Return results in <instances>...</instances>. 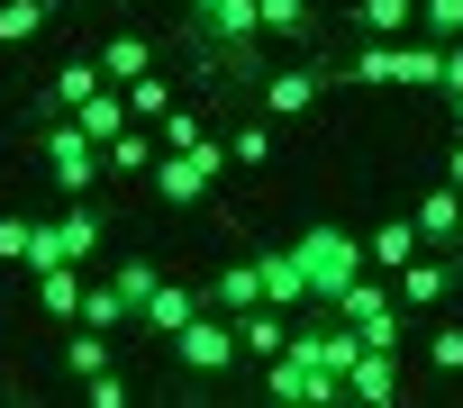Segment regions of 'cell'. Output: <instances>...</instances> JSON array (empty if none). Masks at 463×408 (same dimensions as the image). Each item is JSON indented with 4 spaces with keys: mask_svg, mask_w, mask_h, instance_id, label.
<instances>
[{
    "mask_svg": "<svg viewBox=\"0 0 463 408\" xmlns=\"http://www.w3.org/2000/svg\"><path fill=\"white\" fill-rule=\"evenodd\" d=\"M264 399H273V408H336V399H345V372H327V363H318V336L291 327V345L264 363Z\"/></svg>",
    "mask_w": 463,
    "mask_h": 408,
    "instance_id": "6da1fadb",
    "label": "cell"
},
{
    "mask_svg": "<svg viewBox=\"0 0 463 408\" xmlns=\"http://www.w3.org/2000/svg\"><path fill=\"white\" fill-rule=\"evenodd\" d=\"M291 273H300V291L318 300V309H336V291L354 282V273H373L364 264V236H345V227H309V236H291Z\"/></svg>",
    "mask_w": 463,
    "mask_h": 408,
    "instance_id": "7a4b0ae2",
    "label": "cell"
},
{
    "mask_svg": "<svg viewBox=\"0 0 463 408\" xmlns=\"http://www.w3.org/2000/svg\"><path fill=\"white\" fill-rule=\"evenodd\" d=\"M218 172H227V136H200V145H164L146 181H155L164 209H200V199L218 190Z\"/></svg>",
    "mask_w": 463,
    "mask_h": 408,
    "instance_id": "3957f363",
    "label": "cell"
},
{
    "mask_svg": "<svg viewBox=\"0 0 463 408\" xmlns=\"http://www.w3.org/2000/svg\"><path fill=\"white\" fill-rule=\"evenodd\" d=\"M37 154H46V181L64 199H91L109 172H100V136H82V118H37Z\"/></svg>",
    "mask_w": 463,
    "mask_h": 408,
    "instance_id": "277c9868",
    "label": "cell"
},
{
    "mask_svg": "<svg viewBox=\"0 0 463 408\" xmlns=\"http://www.w3.org/2000/svg\"><path fill=\"white\" fill-rule=\"evenodd\" d=\"M336 318H354L364 345H391V354H400V291H391V273H354V282L336 291Z\"/></svg>",
    "mask_w": 463,
    "mask_h": 408,
    "instance_id": "5b68a950",
    "label": "cell"
},
{
    "mask_svg": "<svg viewBox=\"0 0 463 408\" xmlns=\"http://www.w3.org/2000/svg\"><path fill=\"white\" fill-rule=\"evenodd\" d=\"M237 354H246V336H237V318H191L182 336H173V363L191 372V381H218V372H237Z\"/></svg>",
    "mask_w": 463,
    "mask_h": 408,
    "instance_id": "8992f818",
    "label": "cell"
},
{
    "mask_svg": "<svg viewBox=\"0 0 463 408\" xmlns=\"http://www.w3.org/2000/svg\"><path fill=\"white\" fill-rule=\"evenodd\" d=\"M327 100V64H282V73H255V109L264 118H309Z\"/></svg>",
    "mask_w": 463,
    "mask_h": 408,
    "instance_id": "52a82bcc",
    "label": "cell"
},
{
    "mask_svg": "<svg viewBox=\"0 0 463 408\" xmlns=\"http://www.w3.org/2000/svg\"><path fill=\"white\" fill-rule=\"evenodd\" d=\"M454 282H463V255H445V246H427L418 264H400V273H391L400 309H418V318H427V309H445V300H454Z\"/></svg>",
    "mask_w": 463,
    "mask_h": 408,
    "instance_id": "ba28073f",
    "label": "cell"
},
{
    "mask_svg": "<svg viewBox=\"0 0 463 408\" xmlns=\"http://www.w3.org/2000/svg\"><path fill=\"white\" fill-rule=\"evenodd\" d=\"M345 399H364V408L409 399V390H400V354H391V345H364V354H354V372H345Z\"/></svg>",
    "mask_w": 463,
    "mask_h": 408,
    "instance_id": "9c48e42d",
    "label": "cell"
},
{
    "mask_svg": "<svg viewBox=\"0 0 463 408\" xmlns=\"http://www.w3.org/2000/svg\"><path fill=\"white\" fill-rule=\"evenodd\" d=\"M109 73H100V55H73V64H55V82H46V100H37V118H73L91 91H100Z\"/></svg>",
    "mask_w": 463,
    "mask_h": 408,
    "instance_id": "30bf717a",
    "label": "cell"
},
{
    "mask_svg": "<svg viewBox=\"0 0 463 408\" xmlns=\"http://www.w3.org/2000/svg\"><path fill=\"white\" fill-rule=\"evenodd\" d=\"M409 218H418V236H427V246H445V255H463V190H454V181H436V190L418 199Z\"/></svg>",
    "mask_w": 463,
    "mask_h": 408,
    "instance_id": "8fae6325",
    "label": "cell"
},
{
    "mask_svg": "<svg viewBox=\"0 0 463 408\" xmlns=\"http://www.w3.org/2000/svg\"><path fill=\"white\" fill-rule=\"evenodd\" d=\"M418 255H427L418 218H382V227L364 236V264H373V273H400V264H418Z\"/></svg>",
    "mask_w": 463,
    "mask_h": 408,
    "instance_id": "7c38bea8",
    "label": "cell"
},
{
    "mask_svg": "<svg viewBox=\"0 0 463 408\" xmlns=\"http://www.w3.org/2000/svg\"><path fill=\"white\" fill-rule=\"evenodd\" d=\"M200 309H209V300H200V291H182V282H155V300H146V309H137V318H146V327H155V336H164V345H173V336H182V327H191V318H200Z\"/></svg>",
    "mask_w": 463,
    "mask_h": 408,
    "instance_id": "4fadbf2b",
    "label": "cell"
},
{
    "mask_svg": "<svg viewBox=\"0 0 463 408\" xmlns=\"http://www.w3.org/2000/svg\"><path fill=\"white\" fill-rule=\"evenodd\" d=\"M237 336H246V354H255V363H273V354L291 345V309L255 300V309H237Z\"/></svg>",
    "mask_w": 463,
    "mask_h": 408,
    "instance_id": "5bb4252c",
    "label": "cell"
},
{
    "mask_svg": "<svg viewBox=\"0 0 463 408\" xmlns=\"http://www.w3.org/2000/svg\"><path fill=\"white\" fill-rule=\"evenodd\" d=\"M82 291H91L82 264H46V273H37V309H46V318H82Z\"/></svg>",
    "mask_w": 463,
    "mask_h": 408,
    "instance_id": "9a60e30c",
    "label": "cell"
},
{
    "mask_svg": "<svg viewBox=\"0 0 463 408\" xmlns=\"http://www.w3.org/2000/svg\"><path fill=\"white\" fill-rule=\"evenodd\" d=\"M345 28H354V37H409V28H418V0H354Z\"/></svg>",
    "mask_w": 463,
    "mask_h": 408,
    "instance_id": "2e32d148",
    "label": "cell"
},
{
    "mask_svg": "<svg viewBox=\"0 0 463 408\" xmlns=\"http://www.w3.org/2000/svg\"><path fill=\"white\" fill-rule=\"evenodd\" d=\"M255 10H264V46H309V37H318V10H309V0H255Z\"/></svg>",
    "mask_w": 463,
    "mask_h": 408,
    "instance_id": "e0dca14e",
    "label": "cell"
},
{
    "mask_svg": "<svg viewBox=\"0 0 463 408\" xmlns=\"http://www.w3.org/2000/svg\"><path fill=\"white\" fill-rule=\"evenodd\" d=\"M55 28V0H0V55L10 46H37Z\"/></svg>",
    "mask_w": 463,
    "mask_h": 408,
    "instance_id": "ac0fdd59",
    "label": "cell"
},
{
    "mask_svg": "<svg viewBox=\"0 0 463 408\" xmlns=\"http://www.w3.org/2000/svg\"><path fill=\"white\" fill-rule=\"evenodd\" d=\"M55 255L64 264H91L100 255V209H91V199H73V209L55 218Z\"/></svg>",
    "mask_w": 463,
    "mask_h": 408,
    "instance_id": "d6986e66",
    "label": "cell"
},
{
    "mask_svg": "<svg viewBox=\"0 0 463 408\" xmlns=\"http://www.w3.org/2000/svg\"><path fill=\"white\" fill-rule=\"evenodd\" d=\"M155 154H164V136H155L146 118H137V127H118V136L100 145V163H109V172H155Z\"/></svg>",
    "mask_w": 463,
    "mask_h": 408,
    "instance_id": "ffe728a7",
    "label": "cell"
},
{
    "mask_svg": "<svg viewBox=\"0 0 463 408\" xmlns=\"http://www.w3.org/2000/svg\"><path fill=\"white\" fill-rule=\"evenodd\" d=\"M73 118H82V136H100V145H109L118 127H137V118H128V91H118V82H100V91H91V100H82Z\"/></svg>",
    "mask_w": 463,
    "mask_h": 408,
    "instance_id": "44dd1931",
    "label": "cell"
},
{
    "mask_svg": "<svg viewBox=\"0 0 463 408\" xmlns=\"http://www.w3.org/2000/svg\"><path fill=\"white\" fill-rule=\"evenodd\" d=\"M64 372H73V381H91V372H109V327H91V318H82V327L64 336Z\"/></svg>",
    "mask_w": 463,
    "mask_h": 408,
    "instance_id": "7402d4cb",
    "label": "cell"
},
{
    "mask_svg": "<svg viewBox=\"0 0 463 408\" xmlns=\"http://www.w3.org/2000/svg\"><path fill=\"white\" fill-rule=\"evenodd\" d=\"M227 163H237V172L273 163V118H237V127H227Z\"/></svg>",
    "mask_w": 463,
    "mask_h": 408,
    "instance_id": "603a6c76",
    "label": "cell"
},
{
    "mask_svg": "<svg viewBox=\"0 0 463 408\" xmlns=\"http://www.w3.org/2000/svg\"><path fill=\"white\" fill-rule=\"evenodd\" d=\"M264 264V300L273 309H309V291H300V273H291V246H273V255H255Z\"/></svg>",
    "mask_w": 463,
    "mask_h": 408,
    "instance_id": "cb8c5ba5",
    "label": "cell"
},
{
    "mask_svg": "<svg viewBox=\"0 0 463 408\" xmlns=\"http://www.w3.org/2000/svg\"><path fill=\"white\" fill-rule=\"evenodd\" d=\"M82 318H91V327H109V336H118V327H128V318H137V300H128V291H118V282H100V273H91V291H82Z\"/></svg>",
    "mask_w": 463,
    "mask_h": 408,
    "instance_id": "d4e9b609",
    "label": "cell"
},
{
    "mask_svg": "<svg viewBox=\"0 0 463 408\" xmlns=\"http://www.w3.org/2000/svg\"><path fill=\"white\" fill-rule=\"evenodd\" d=\"M209 300H218V309H255V300H264V264H227V273L209 282Z\"/></svg>",
    "mask_w": 463,
    "mask_h": 408,
    "instance_id": "484cf974",
    "label": "cell"
},
{
    "mask_svg": "<svg viewBox=\"0 0 463 408\" xmlns=\"http://www.w3.org/2000/svg\"><path fill=\"white\" fill-rule=\"evenodd\" d=\"M100 73H109V82H137V73H155V46H146V37H109V46H100Z\"/></svg>",
    "mask_w": 463,
    "mask_h": 408,
    "instance_id": "4316f807",
    "label": "cell"
},
{
    "mask_svg": "<svg viewBox=\"0 0 463 408\" xmlns=\"http://www.w3.org/2000/svg\"><path fill=\"white\" fill-rule=\"evenodd\" d=\"M118 91H128V118H146V127L173 109V82H164V73H137V82H118Z\"/></svg>",
    "mask_w": 463,
    "mask_h": 408,
    "instance_id": "83f0119b",
    "label": "cell"
},
{
    "mask_svg": "<svg viewBox=\"0 0 463 408\" xmlns=\"http://www.w3.org/2000/svg\"><path fill=\"white\" fill-rule=\"evenodd\" d=\"M418 28H427L436 46H454V37H463V0H418Z\"/></svg>",
    "mask_w": 463,
    "mask_h": 408,
    "instance_id": "f1b7e54d",
    "label": "cell"
},
{
    "mask_svg": "<svg viewBox=\"0 0 463 408\" xmlns=\"http://www.w3.org/2000/svg\"><path fill=\"white\" fill-rule=\"evenodd\" d=\"M109 282H118V291H128V300H137V309H146V300H155V282H164V273H155V264H146V255H118V273H109Z\"/></svg>",
    "mask_w": 463,
    "mask_h": 408,
    "instance_id": "f546056e",
    "label": "cell"
},
{
    "mask_svg": "<svg viewBox=\"0 0 463 408\" xmlns=\"http://www.w3.org/2000/svg\"><path fill=\"white\" fill-rule=\"evenodd\" d=\"M155 136H164V145H200L209 127H200V109H182V100H173V109L155 118Z\"/></svg>",
    "mask_w": 463,
    "mask_h": 408,
    "instance_id": "4dcf8cb0",
    "label": "cell"
},
{
    "mask_svg": "<svg viewBox=\"0 0 463 408\" xmlns=\"http://www.w3.org/2000/svg\"><path fill=\"white\" fill-rule=\"evenodd\" d=\"M82 399H91V408H128L137 390H128V372L109 363V372H91V381H82Z\"/></svg>",
    "mask_w": 463,
    "mask_h": 408,
    "instance_id": "1f68e13d",
    "label": "cell"
},
{
    "mask_svg": "<svg viewBox=\"0 0 463 408\" xmlns=\"http://www.w3.org/2000/svg\"><path fill=\"white\" fill-rule=\"evenodd\" d=\"M427 363H436V372H463V318H445V327L427 336Z\"/></svg>",
    "mask_w": 463,
    "mask_h": 408,
    "instance_id": "d6a6232c",
    "label": "cell"
},
{
    "mask_svg": "<svg viewBox=\"0 0 463 408\" xmlns=\"http://www.w3.org/2000/svg\"><path fill=\"white\" fill-rule=\"evenodd\" d=\"M445 181L463 190V127H454V154H445Z\"/></svg>",
    "mask_w": 463,
    "mask_h": 408,
    "instance_id": "836d02e7",
    "label": "cell"
},
{
    "mask_svg": "<svg viewBox=\"0 0 463 408\" xmlns=\"http://www.w3.org/2000/svg\"><path fill=\"white\" fill-rule=\"evenodd\" d=\"M191 10H209V0H191Z\"/></svg>",
    "mask_w": 463,
    "mask_h": 408,
    "instance_id": "e575fe53",
    "label": "cell"
}]
</instances>
